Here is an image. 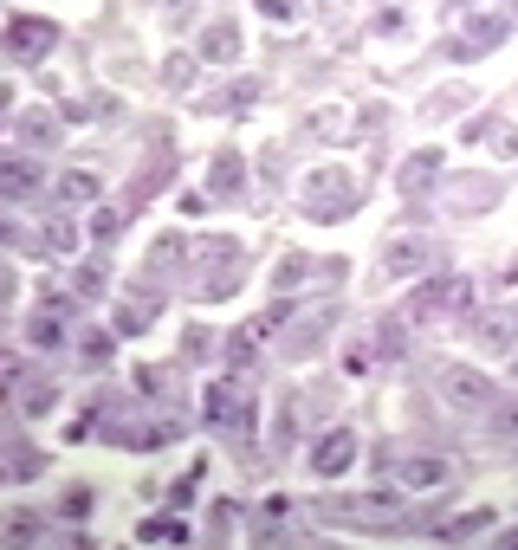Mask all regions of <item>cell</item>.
<instances>
[{"label": "cell", "mask_w": 518, "mask_h": 550, "mask_svg": "<svg viewBox=\"0 0 518 550\" xmlns=\"http://www.w3.org/2000/svg\"><path fill=\"white\" fill-rule=\"evenodd\" d=\"M493 434H518V402L499 408V421H493Z\"/></svg>", "instance_id": "obj_26"}, {"label": "cell", "mask_w": 518, "mask_h": 550, "mask_svg": "<svg viewBox=\"0 0 518 550\" xmlns=\"http://www.w3.org/2000/svg\"><path fill=\"white\" fill-rule=\"evenodd\" d=\"M506 26H518V0H512V7H506Z\"/></svg>", "instance_id": "obj_33"}, {"label": "cell", "mask_w": 518, "mask_h": 550, "mask_svg": "<svg viewBox=\"0 0 518 550\" xmlns=\"http://www.w3.org/2000/svg\"><path fill=\"white\" fill-rule=\"evenodd\" d=\"M259 7H266V20H292L298 0H259Z\"/></svg>", "instance_id": "obj_25"}, {"label": "cell", "mask_w": 518, "mask_h": 550, "mask_svg": "<svg viewBox=\"0 0 518 550\" xmlns=\"http://www.w3.org/2000/svg\"><path fill=\"white\" fill-rule=\"evenodd\" d=\"M486 525H493V512H460V518H447L434 538H441V544H460V538H480Z\"/></svg>", "instance_id": "obj_11"}, {"label": "cell", "mask_w": 518, "mask_h": 550, "mask_svg": "<svg viewBox=\"0 0 518 550\" xmlns=\"http://www.w3.org/2000/svg\"><path fill=\"white\" fill-rule=\"evenodd\" d=\"M13 395H20V415H46V408L59 402V389H52V382H20Z\"/></svg>", "instance_id": "obj_12"}, {"label": "cell", "mask_w": 518, "mask_h": 550, "mask_svg": "<svg viewBox=\"0 0 518 550\" xmlns=\"http://www.w3.org/2000/svg\"><path fill=\"white\" fill-rule=\"evenodd\" d=\"M441 395L454 408H480V402H493V382L480 376V369H447L441 376Z\"/></svg>", "instance_id": "obj_5"}, {"label": "cell", "mask_w": 518, "mask_h": 550, "mask_svg": "<svg viewBox=\"0 0 518 550\" xmlns=\"http://www.w3.org/2000/svg\"><path fill=\"white\" fill-rule=\"evenodd\" d=\"M72 117H117V98H85L72 104Z\"/></svg>", "instance_id": "obj_22"}, {"label": "cell", "mask_w": 518, "mask_h": 550, "mask_svg": "<svg viewBox=\"0 0 518 550\" xmlns=\"http://www.w3.org/2000/svg\"><path fill=\"white\" fill-rule=\"evenodd\" d=\"M499 39H506V20H473V26H467V46H473V52H493Z\"/></svg>", "instance_id": "obj_17"}, {"label": "cell", "mask_w": 518, "mask_h": 550, "mask_svg": "<svg viewBox=\"0 0 518 550\" xmlns=\"http://www.w3.org/2000/svg\"><path fill=\"white\" fill-rule=\"evenodd\" d=\"M318 518H337V525H357V531H376V525H395V505L389 499H318Z\"/></svg>", "instance_id": "obj_1"}, {"label": "cell", "mask_w": 518, "mask_h": 550, "mask_svg": "<svg viewBox=\"0 0 518 550\" xmlns=\"http://www.w3.org/2000/svg\"><path fill=\"white\" fill-rule=\"evenodd\" d=\"M162 7H188V0H162Z\"/></svg>", "instance_id": "obj_34"}, {"label": "cell", "mask_w": 518, "mask_h": 550, "mask_svg": "<svg viewBox=\"0 0 518 550\" xmlns=\"http://www.w3.org/2000/svg\"><path fill=\"white\" fill-rule=\"evenodd\" d=\"M59 201H98V175H85V169L59 175Z\"/></svg>", "instance_id": "obj_16"}, {"label": "cell", "mask_w": 518, "mask_h": 550, "mask_svg": "<svg viewBox=\"0 0 518 550\" xmlns=\"http://www.w3.org/2000/svg\"><path fill=\"white\" fill-rule=\"evenodd\" d=\"M201 408H208V421H234V389H227V382H214Z\"/></svg>", "instance_id": "obj_19"}, {"label": "cell", "mask_w": 518, "mask_h": 550, "mask_svg": "<svg viewBox=\"0 0 518 550\" xmlns=\"http://www.w3.org/2000/svg\"><path fill=\"white\" fill-rule=\"evenodd\" d=\"M46 188V169H39V156H0V195H13V201H26V195H39Z\"/></svg>", "instance_id": "obj_4"}, {"label": "cell", "mask_w": 518, "mask_h": 550, "mask_svg": "<svg viewBox=\"0 0 518 550\" xmlns=\"http://www.w3.org/2000/svg\"><path fill=\"white\" fill-rule=\"evenodd\" d=\"M350 460H357V434H350V428H331V434L318 440V453H311V466H318L324 479H337Z\"/></svg>", "instance_id": "obj_6"}, {"label": "cell", "mask_w": 518, "mask_h": 550, "mask_svg": "<svg viewBox=\"0 0 518 550\" xmlns=\"http://www.w3.org/2000/svg\"><path fill=\"white\" fill-rule=\"evenodd\" d=\"M26 136L33 143H59V117L52 110H26Z\"/></svg>", "instance_id": "obj_18"}, {"label": "cell", "mask_w": 518, "mask_h": 550, "mask_svg": "<svg viewBox=\"0 0 518 550\" xmlns=\"http://www.w3.org/2000/svg\"><path fill=\"white\" fill-rule=\"evenodd\" d=\"M117 330H124V337H136V330H149V311H143V305H124V311H117Z\"/></svg>", "instance_id": "obj_21"}, {"label": "cell", "mask_w": 518, "mask_h": 550, "mask_svg": "<svg viewBox=\"0 0 518 550\" xmlns=\"http://www.w3.org/2000/svg\"><path fill=\"white\" fill-rule=\"evenodd\" d=\"M162 78H169V85H175V91H182V85H188V78H195V59H169V72H162Z\"/></svg>", "instance_id": "obj_23"}, {"label": "cell", "mask_w": 518, "mask_h": 550, "mask_svg": "<svg viewBox=\"0 0 518 550\" xmlns=\"http://www.w3.org/2000/svg\"><path fill=\"white\" fill-rule=\"evenodd\" d=\"M46 240L59 246V253H72V227H65V220H52V227H46Z\"/></svg>", "instance_id": "obj_27"}, {"label": "cell", "mask_w": 518, "mask_h": 550, "mask_svg": "<svg viewBox=\"0 0 518 550\" xmlns=\"http://www.w3.org/2000/svg\"><path fill=\"white\" fill-rule=\"evenodd\" d=\"M512 279H518V259H512Z\"/></svg>", "instance_id": "obj_35"}, {"label": "cell", "mask_w": 518, "mask_h": 550, "mask_svg": "<svg viewBox=\"0 0 518 550\" xmlns=\"http://www.w3.org/2000/svg\"><path fill=\"white\" fill-rule=\"evenodd\" d=\"M434 175H441V156H434V149H421V156L402 169V188L415 195V188H428V182H434Z\"/></svg>", "instance_id": "obj_13"}, {"label": "cell", "mask_w": 518, "mask_h": 550, "mask_svg": "<svg viewBox=\"0 0 518 550\" xmlns=\"http://www.w3.org/2000/svg\"><path fill=\"white\" fill-rule=\"evenodd\" d=\"M52 46H59V26H52V20H26V13H20V20H7V52H13V59L33 65V59H46Z\"/></svg>", "instance_id": "obj_3"}, {"label": "cell", "mask_w": 518, "mask_h": 550, "mask_svg": "<svg viewBox=\"0 0 518 550\" xmlns=\"http://www.w3.org/2000/svg\"><path fill=\"white\" fill-rule=\"evenodd\" d=\"M240 175H247V162H240V149H214L208 162V195H240Z\"/></svg>", "instance_id": "obj_9"}, {"label": "cell", "mask_w": 518, "mask_h": 550, "mask_svg": "<svg viewBox=\"0 0 518 550\" xmlns=\"http://www.w3.org/2000/svg\"><path fill=\"white\" fill-rule=\"evenodd\" d=\"M0 389H20V363L13 356H0Z\"/></svg>", "instance_id": "obj_30"}, {"label": "cell", "mask_w": 518, "mask_h": 550, "mask_svg": "<svg viewBox=\"0 0 518 550\" xmlns=\"http://www.w3.org/2000/svg\"><path fill=\"white\" fill-rule=\"evenodd\" d=\"M117 227H124V214H98V220H91V233H98V240H111Z\"/></svg>", "instance_id": "obj_28"}, {"label": "cell", "mask_w": 518, "mask_h": 550, "mask_svg": "<svg viewBox=\"0 0 518 550\" xmlns=\"http://www.w3.org/2000/svg\"><path fill=\"white\" fill-rule=\"evenodd\" d=\"M421 259H428V240H389V253H383V266L395 272V279H402V272H421Z\"/></svg>", "instance_id": "obj_10"}, {"label": "cell", "mask_w": 518, "mask_h": 550, "mask_svg": "<svg viewBox=\"0 0 518 550\" xmlns=\"http://www.w3.org/2000/svg\"><path fill=\"white\" fill-rule=\"evenodd\" d=\"M499 149H506V156H518V130H499Z\"/></svg>", "instance_id": "obj_32"}, {"label": "cell", "mask_w": 518, "mask_h": 550, "mask_svg": "<svg viewBox=\"0 0 518 550\" xmlns=\"http://www.w3.org/2000/svg\"><path fill=\"white\" fill-rule=\"evenodd\" d=\"M305 201H311L305 214H318V220H344V214H350V175H344V169H324V175H311Z\"/></svg>", "instance_id": "obj_2"}, {"label": "cell", "mask_w": 518, "mask_h": 550, "mask_svg": "<svg viewBox=\"0 0 518 550\" xmlns=\"http://www.w3.org/2000/svg\"><path fill=\"white\" fill-rule=\"evenodd\" d=\"M13 292H20V279H13V266H7V259H0V305H7Z\"/></svg>", "instance_id": "obj_31"}, {"label": "cell", "mask_w": 518, "mask_h": 550, "mask_svg": "<svg viewBox=\"0 0 518 550\" xmlns=\"http://www.w3.org/2000/svg\"><path fill=\"white\" fill-rule=\"evenodd\" d=\"M447 473H454V466H447L441 453H415V460H402V486H408V492H434V486H447Z\"/></svg>", "instance_id": "obj_7"}, {"label": "cell", "mask_w": 518, "mask_h": 550, "mask_svg": "<svg viewBox=\"0 0 518 550\" xmlns=\"http://www.w3.org/2000/svg\"><path fill=\"white\" fill-rule=\"evenodd\" d=\"M46 311H52V318H33V324H26V330H33V343H39V350H52V343H65V318H59L65 305H46Z\"/></svg>", "instance_id": "obj_15"}, {"label": "cell", "mask_w": 518, "mask_h": 550, "mask_svg": "<svg viewBox=\"0 0 518 550\" xmlns=\"http://www.w3.org/2000/svg\"><path fill=\"white\" fill-rule=\"evenodd\" d=\"M111 356H117V343L104 337V330H91V337H85V363H98V369H104Z\"/></svg>", "instance_id": "obj_20"}, {"label": "cell", "mask_w": 518, "mask_h": 550, "mask_svg": "<svg viewBox=\"0 0 518 550\" xmlns=\"http://www.w3.org/2000/svg\"><path fill=\"white\" fill-rule=\"evenodd\" d=\"M78 292L98 298V292H104V272H98V266H85V272H78Z\"/></svg>", "instance_id": "obj_24"}, {"label": "cell", "mask_w": 518, "mask_h": 550, "mask_svg": "<svg viewBox=\"0 0 518 550\" xmlns=\"http://www.w3.org/2000/svg\"><path fill=\"white\" fill-rule=\"evenodd\" d=\"M298 279H305V259L292 253V259H285V266H279V285H298Z\"/></svg>", "instance_id": "obj_29"}, {"label": "cell", "mask_w": 518, "mask_h": 550, "mask_svg": "<svg viewBox=\"0 0 518 550\" xmlns=\"http://www.w3.org/2000/svg\"><path fill=\"white\" fill-rule=\"evenodd\" d=\"M195 59H208V65H234L240 59V26L234 20H214L208 33H201V52Z\"/></svg>", "instance_id": "obj_8"}, {"label": "cell", "mask_w": 518, "mask_h": 550, "mask_svg": "<svg viewBox=\"0 0 518 550\" xmlns=\"http://www.w3.org/2000/svg\"><path fill=\"white\" fill-rule=\"evenodd\" d=\"M136 538H143V544H182L188 525H182V518H149V525H136Z\"/></svg>", "instance_id": "obj_14"}]
</instances>
